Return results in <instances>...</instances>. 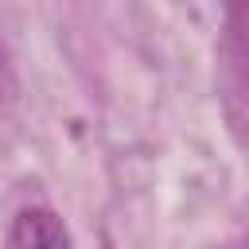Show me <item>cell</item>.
Wrapping results in <instances>:
<instances>
[{"mask_svg": "<svg viewBox=\"0 0 249 249\" xmlns=\"http://www.w3.org/2000/svg\"><path fill=\"white\" fill-rule=\"evenodd\" d=\"M4 249H74V245H70L66 226H62L51 210H43V206H27V210L16 214Z\"/></svg>", "mask_w": 249, "mask_h": 249, "instance_id": "cell-1", "label": "cell"}, {"mask_svg": "<svg viewBox=\"0 0 249 249\" xmlns=\"http://www.w3.org/2000/svg\"><path fill=\"white\" fill-rule=\"evenodd\" d=\"M241 4H245V0H222V8H226V31H230V62H233V70H241Z\"/></svg>", "mask_w": 249, "mask_h": 249, "instance_id": "cell-2", "label": "cell"}, {"mask_svg": "<svg viewBox=\"0 0 249 249\" xmlns=\"http://www.w3.org/2000/svg\"><path fill=\"white\" fill-rule=\"evenodd\" d=\"M16 101V74H12V62H8V51L0 43V109H8Z\"/></svg>", "mask_w": 249, "mask_h": 249, "instance_id": "cell-3", "label": "cell"}]
</instances>
